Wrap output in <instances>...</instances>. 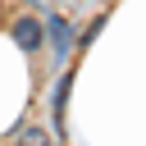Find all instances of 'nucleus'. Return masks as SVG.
<instances>
[{
	"mask_svg": "<svg viewBox=\"0 0 146 146\" xmlns=\"http://www.w3.org/2000/svg\"><path fill=\"white\" fill-rule=\"evenodd\" d=\"M41 23L36 18H18L14 23V41H18V50H41Z\"/></svg>",
	"mask_w": 146,
	"mask_h": 146,
	"instance_id": "nucleus-1",
	"label": "nucleus"
},
{
	"mask_svg": "<svg viewBox=\"0 0 146 146\" xmlns=\"http://www.w3.org/2000/svg\"><path fill=\"white\" fill-rule=\"evenodd\" d=\"M18 146H50V132L32 123V128H23V132H18Z\"/></svg>",
	"mask_w": 146,
	"mask_h": 146,
	"instance_id": "nucleus-3",
	"label": "nucleus"
},
{
	"mask_svg": "<svg viewBox=\"0 0 146 146\" xmlns=\"http://www.w3.org/2000/svg\"><path fill=\"white\" fill-rule=\"evenodd\" d=\"M46 32H50V46H55V50H64V46H68V23H64V18H50V23H46Z\"/></svg>",
	"mask_w": 146,
	"mask_h": 146,
	"instance_id": "nucleus-2",
	"label": "nucleus"
}]
</instances>
